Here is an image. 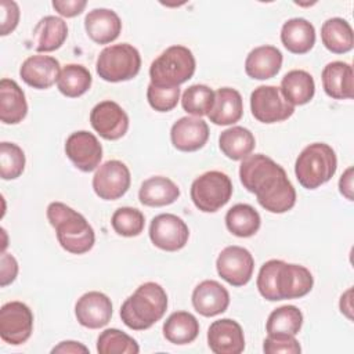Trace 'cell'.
<instances>
[{
	"label": "cell",
	"mask_w": 354,
	"mask_h": 354,
	"mask_svg": "<svg viewBox=\"0 0 354 354\" xmlns=\"http://www.w3.org/2000/svg\"><path fill=\"white\" fill-rule=\"evenodd\" d=\"M239 178L242 185L256 195L260 206L270 213H285L296 203V189L285 169L263 153L242 159Z\"/></svg>",
	"instance_id": "6da1fadb"
},
{
	"label": "cell",
	"mask_w": 354,
	"mask_h": 354,
	"mask_svg": "<svg viewBox=\"0 0 354 354\" xmlns=\"http://www.w3.org/2000/svg\"><path fill=\"white\" fill-rule=\"evenodd\" d=\"M47 218L64 250L72 254H83L94 246L95 234L93 227L83 214L71 206L62 202H51L47 206Z\"/></svg>",
	"instance_id": "7a4b0ae2"
},
{
	"label": "cell",
	"mask_w": 354,
	"mask_h": 354,
	"mask_svg": "<svg viewBox=\"0 0 354 354\" xmlns=\"http://www.w3.org/2000/svg\"><path fill=\"white\" fill-rule=\"evenodd\" d=\"M167 310V295L156 282H145L120 307L123 324L133 330H145L156 324Z\"/></svg>",
	"instance_id": "3957f363"
},
{
	"label": "cell",
	"mask_w": 354,
	"mask_h": 354,
	"mask_svg": "<svg viewBox=\"0 0 354 354\" xmlns=\"http://www.w3.org/2000/svg\"><path fill=\"white\" fill-rule=\"evenodd\" d=\"M337 169V158L333 148L325 142L307 145L295 162V174L306 189H315L328 183Z\"/></svg>",
	"instance_id": "277c9868"
},
{
	"label": "cell",
	"mask_w": 354,
	"mask_h": 354,
	"mask_svg": "<svg viewBox=\"0 0 354 354\" xmlns=\"http://www.w3.org/2000/svg\"><path fill=\"white\" fill-rule=\"evenodd\" d=\"M196 62L185 46H170L149 66L151 84L156 87H178L195 73Z\"/></svg>",
	"instance_id": "5b68a950"
},
{
	"label": "cell",
	"mask_w": 354,
	"mask_h": 354,
	"mask_svg": "<svg viewBox=\"0 0 354 354\" xmlns=\"http://www.w3.org/2000/svg\"><path fill=\"white\" fill-rule=\"evenodd\" d=\"M141 68V55L129 43L105 47L95 62L97 75L111 83L126 82L136 77Z\"/></svg>",
	"instance_id": "8992f818"
},
{
	"label": "cell",
	"mask_w": 354,
	"mask_h": 354,
	"mask_svg": "<svg viewBox=\"0 0 354 354\" xmlns=\"http://www.w3.org/2000/svg\"><path fill=\"white\" fill-rule=\"evenodd\" d=\"M232 191V183L225 173L210 170L194 180L189 194L196 209L203 213H214L228 203Z\"/></svg>",
	"instance_id": "52a82bcc"
},
{
	"label": "cell",
	"mask_w": 354,
	"mask_h": 354,
	"mask_svg": "<svg viewBox=\"0 0 354 354\" xmlns=\"http://www.w3.org/2000/svg\"><path fill=\"white\" fill-rule=\"evenodd\" d=\"M250 111L254 119L271 124L290 118L295 106L283 98L279 87L259 86L250 94Z\"/></svg>",
	"instance_id": "ba28073f"
},
{
	"label": "cell",
	"mask_w": 354,
	"mask_h": 354,
	"mask_svg": "<svg viewBox=\"0 0 354 354\" xmlns=\"http://www.w3.org/2000/svg\"><path fill=\"white\" fill-rule=\"evenodd\" d=\"M33 330V313L22 301H8L0 308V337L11 344L25 343Z\"/></svg>",
	"instance_id": "9c48e42d"
},
{
	"label": "cell",
	"mask_w": 354,
	"mask_h": 354,
	"mask_svg": "<svg viewBox=\"0 0 354 354\" xmlns=\"http://www.w3.org/2000/svg\"><path fill=\"white\" fill-rule=\"evenodd\" d=\"M217 274L232 286L246 285L254 270V259L252 253L242 246L224 248L216 260Z\"/></svg>",
	"instance_id": "30bf717a"
},
{
	"label": "cell",
	"mask_w": 354,
	"mask_h": 354,
	"mask_svg": "<svg viewBox=\"0 0 354 354\" xmlns=\"http://www.w3.org/2000/svg\"><path fill=\"white\" fill-rule=\"evenodd\" d=\"M130 183L129 167L116 159L102 163L93 176V189L104 201L122 198L129 191Z\"/></svg>",
	"instance_id": "8fae6325"
},
{
	"label": "cell",
	"mask_w": 354,
	"mask_h": 354,
	"mask_svg": "<svg viewBox=\"0 0 354 354\" xmlns=\"http://www.w3.org/2000/svg\"><path fill=\"white\" fill-rule=\"evenodd\" d=\"M188 238V225L176 214L162 213L155 216L151 221L149 239L162 250L177 252L187 245Z\"/></svg>",
	"instance_id": "7c38bea8"
},
{
	"label": "cell",
	"mask_w": 354,
	"mask_h": 354,
	"mask_svg": "<svg viewBox=\"0 0 354 354\" xmlns=\"http://www.w3.org/2000/svg\"><path fill=\"white\" fill-rule=\"evenodd\" d=\"M313 285L314 278L308 268L278 260L275 271V292L278 300L300 299L311 292Z\"/></svg>",
	"instance_id": "4fadbf2b"
},
{
	"label": "cell",
	"mask_w": 354,
	"mask_h": 354,
	"mask_svg": "<svg viewBox=\"0 0 354 354\" xmlns=\"http://www.w3.org/2000/svg\"><path fill=\"white\" fill-rule=\"evenodd\" d=\"M91 127L108 141L122 138L129 130V116L115 101L98 102L90 112Z\"/></svg>",
	"instance_id": "5bb4252c"
},
{
	"label": "cell",
	"mask_w": 354,
	"mask_h": 354,
	"mask_svg": "<svg viewBox=\"0 0 354 354\" xmlns=\"http://www.w3.org/2000/svg\"><path fill=\"white\" fill-rule=\"evenodd\" d=\"M65 153L75 167L88 173L100 166L102 159V147L93 133L79 130L66 138Z\"/></svg>",
	"instance_id": "9a60e30c"
},
{
	"label": "cell",
	"mask_w": 354,
	"mask_h": 354,
	"mask_svg": "<svg viewBox=\"0 0 354 354\" xmlns=\"http://www.w3.org/2000/svg\"><path fill=\"white\" fill-rule=\"evenodd\" d=\"M111 299L97 290L82 295L75 304V315L77 322L88 329H98L105 326L112 318Z\"/></svg>",
	"instance_id": "2e32d148"
},
{
	"label": "cell",
	"mask_w": 354,
	"mask_h": 354,
	"mask_svg": "<svg viewBox=\"0 0 354 354\" xmlns=\"http://www.w3.org/2000/svg\"><path fill=\"white\" fill-rule=\"evenodd\" d=\"M207 344L214 354H239L245 350L243 330L231 318L217 319L207 329Z\"/></svg>",
	"instance_id": "e0dca14e"
},
{
	"label": "cell",
	"mask_w": 354,
	"mask_h": 354,
	"mask_svg": "<svg viewBox=\"0 0 354 354\" xmlns=\"http://www.w3.org/2000/svg\"><path fill=\"white\" fill-rule=\"evenodd\" d=\"M170 140L176 149L183 152H195L209 140V126L201 118H180L170 130Z\"/></svg>",
	"instance_id": "ac0fdd59"
},
{
	"label": "cell",
	"mask_w": 354,
	"mask_h": 354,
	"mask_svg": "<svg viewBox=\"0 0 354 354\" xmlns=\"http://www.w3.org/2000/svg\"><path fill=\"white\" fill-rule=\"evenodd\" d=\"M59 72L58 59L50 55H30L19 68L21 79L37 90L50 88L58 80Z\"/></svg>",
	"instance_id": "d6986e66"
},
{
	"label": "cell",
	"mask_w": 354,
	"mask_h": 354,
	"mask_svg": "<svg viewBox=\"0 0 354 354\" xmlns=\"http://www.w3.org/2000/svg\"><path fill=\"white\" fill-rule=\"evenodd\" d=\"M192 306L203 317H214L224 313L230 306L228 290L217 281H202L192 292Z\"/></svg>",
	"instance_id": "ffe728a7"
},
{
	"label": "cell",
	"mask_w": 354,
	"mask_h": 354,
	"mask_svg": "<svg viewBox=\"0 0 354 354\" xmlns=\"http://www.w3.org/2000/svg\"><path fill=\"white\" fill-rule=\"evenodd\" d=\"M84 29L93 41L108 44L119 37L122 21L112 10L94 8L84 17Z\"/></svg>",
	"instance_id": "44dd1931"
},
{
	"label": "cell",
	"mask_w": 354,
	"mask_h": 354,
	"mask_svg": "<svg viewBox=\"0 0 354 354\" xmlns=\"http://www.w3.org/2000/svg\"><path fill=\"white\" fill-rule=\"evenodd\" d=\"M353 66L343 61L329 62L322 69V87L333 100H351L354 97Z\"/></svg>",
	"instance_id": "7402d4cb"
},
{
	"label": "cell",
	"mask_w": 354,
	"mask_h": 354,
	"mask_svg": "<svg viewBox=\"0 0 354 354\" xmlns=\"http://www.w3.org/2000/svg\"><path fill=\"white\" fill-rule=\"evenodd\" d=\"M282 53L274 46H259L245 59V72L256 80H267L278 75L282 68Z\"/></svg>",
	"instance_id": "603a6c76"
},
{
	"label": "cell",
	"mask_w": 354,
	"mask_h": 354,
	"mask_svg": "<svg viewBox=\"0 0 354 354\" xmlns=\"http://www.w3.org/2000/svg\"><path fill=\"white\" fill-rule=\"evenodd\" d=\"M66 37V22L59 17L47 15L36 24L32 35V46L37 53H51L58 50Z\"/></svg>",
	"instance_id": "cb8c5ba5"
},
{
	"label": "cell",
	"mask_w": 354,
	"mask_h": 354,
	"mask_svg": "<svg viewBox=\"0 0 354 354\" xmlns=\"http://www.w3.org/2000/svg\"><path fill=\"white\" fill-rule=\"evenodd\" d=\"M243 115V101L238 90L221 87L214 93V102L207 113L212 123L228 126L236 123Z\"/></svg>",
	"instance_id": "d4e9b609"
},
{
	"label": "cell",
	"mask_w": 354,
	"mask_h": 354,
	"mask_svg": "<svg viewBox=\"0 0 354 354\" xmlns=\"http://www.w3.org/2000/svg\"><path fill=\"white\" fill-rule=\"evenodd\" d=\"M28 102L25 93L12 79L0 82V119L4 124H17L25 119Z\"/></svg>",
	"instance_id": "484cf974"
},
{
	"label": "cell",
	"mask_w": 354,
	"mask_h": 354,
	"mask_svg": "<svg viewBox=\"0 0 354 354\" xmlns=\"http://www.w3.org/2000/svg\"><path fill=\"white\" fill-rule=\"evenodd\" d=\"M283 47L293 54H306L315 44V29L304 18H290L281 29Z\"/></svg>",
	"instance_id": "4316f807"
},
{
	"label": "cell",
	"mask_w": 354,
	"mask_h": 354,
	"mask_svg": "<svg viewBox=\"0 0 354 354\" xmlns=\"http://www.w3.org/2000/svg\"><path fill=\"white\" fill-rule=\"evenodd\" d=\"M178 196L180 188L177 184L163 176H153L147 178L138 191L140 202L149 207L171 205L178 199Z\"/></svg>",
	"instance_id": "83f0119b"
},
{
	"label": "cell",
	"mask_w": 354,
	"mask_h": 354,
	"mask_svg": "<svg viewBox=\"0 0 354 354\" xmlns=\"http://www.w3.org/2000/svg\"><path fill=\"white\" fill-rule=\"evenodd\" d=\"M279 90L290 105H304L313 100L315 94V83L308 72L293 69L282 77Z\"/></svg>",
	"instance_id": "f1b7e54d"
},
{
	"label": "cell",
	"mask_w": 354,
	"mask_h": 354,
	"mask_svg": "<svg viewBox=\"0 0 354 354\" xmlns=\"http://www.w3.org/2000/svg\"><path fill=\"white\" fill-rule=\"evenodd\" d=\"M321 40L330 53L346 54L354 47L353 28L343 18H329L321 26Z\"/></svg>",
	"instance_id": "f546056e"
},
{
	"label": "cell",
	"mask_w": 354,
	"mask_h": 354,
	"mask_svg": "<svg viewBox=\"0 0 354 354\" xmlns=\"http://www.w3.org/2000/svg\"><path fill=\"white\" fill-rule=\"evenodd\" d=\"M221 152L232 160H242L252 153L256 147L253 133L242 126H232L221 131L218 137Z\"/></svg>",
	"instance_id": "4dcf8cb0"
},
{
	"label": "cell",
	"mask_w": 354,
	"mask_h": 354,
	"mask_svg": "<svg viewBox=\"0 0 354 354\" xmlns=\"http://www.w3.org/2000/svg\"><path fill=\"white\" fill-rule=\"evenodd\" d=\"M199 335V322L188 311H176L163 324V336L173 344L192 343Z\"/></svg>",
	"instance_id": "1f68e13d"
},
{
	"label": "cell",
	"mask_w": 354,
	"mask_h": 354,
	"mask_svg": "<svg viewBox=\"0 0 354 354\" xmlns=\"http://www.w3.org/2000/svg\"><path fill=\"white\" fill-rule=\"evenodd\" d=\"M261 224L259 212L248 203L234 205L225 214L227 230L239 238L253 236Z\"/></svg>",
	"instance_id": "d6a6232c"
},
{
	"label": "cell",
	"mask_w": 354,
	"mask_h": 354,
	"mask_svg": "<svg viewBox=\"0 0 354 354\" xmlns=\"http://www.w3.org/2000/svg\"><path fill=\"white\" fill-rule=\"evenodd\" d=\"M91 83V73L86 66L79 64H68L59 72L57 87L65 97L76 98L87 93Z\"/></svg>",
	"instance_id": "836d02e7"
},
{
	"label": "cell",
	"mask_w": 354,
	"mask_h": 354,
	"mask_svg": "<svg viewBox=\"0 0 354 354\" xmlns=\"http://www.w3.org/2000/svg\"><path fill=\"white\" fill-rule=\"evenodd\" d=\"M303 325V314L296 306H281L275 308L267 319L266 330L271 333L297 335Z\"/></svg>",
	"instance_id": "e575fe53"
},
{
	"label": "cell",
	"mask_w": 354,
	"mask_h": 354,
	"mask_svg": "<svg viewBox=\"0 0 354 354\" xmlns=\"http://www.w3.org/2000/svg\"><path fill=\"white\" fill-rule=\"evenodd\" d=\"M97 351L100 354H137L138 343L127 333L109 328L100 333L97 339Z\"/></svg>",
	"instance_id": "d590c367"
},
{
	"label": "cell",
	"mask_w": 354,
	"mask_h": 354,
	"mask_svg": "<svg viewBox=\"0 0 354 354\" xmlns=\"http://www.w3.org/2000/svg\"><path fill=\"white\" fill-rule=\"evenodd\" d=\"M214 102V91L206 84H192L184 90L181 97L183 109L194 116H205Z\"/></svg>",
	"instance_id": "8d00e7d4"
},
{
	"label": "cell",
	"mask_w": 354,
	"mask_h": 354,
	"mask_svg": "<svg viewBox=\"0 0 354 354\" xmlns=\"http://www.w3.org/2000/svg\"><path fill=\"white\" fill-rule=\"evenodd\" d=\"M111 224L118 235L131 238L140 235L144 231L145 217L138 209L124 206L115 210L111 218Z\"/></svg>",
	"instance_id": "74e56055"
},
{
	"label": "cell",
	"mask_w": 354,
	"mask_h": 354,
	"mask_svg": "<svg viewBox=\"0 0 354 354\" xmlns=\"http://www.w3.org/2000/svg\"><path fill=\"white\" fill-rule=\"evenodd\" d=\"M25 153L14 142L3 141L0 144V176L3 180H15L25 170Z\"/></svg>",
	"instance_id": "f35d334b"
},
{
	"label": "cell",
	"mask_w": 354,
	"mask_h": 354,
	"mask_svg": "<svg viewBox=\"0 0 354 354\" xmlns=\"http://www.w3.org/2000/svg\"><path fill=\"white\" fill-rule=\"evenodd\" d=\"M147 100L152 109L158 112H169L174 109L180 100L178 87H156L149 83L147 88Z\"/></svg>",
	"instance_id": "ab89813d"
},
{
	"label": "cell",
	"mask_w": 354,
	"mask_h": 354,
	"mask_svg": "<svg viewBox=\"0 0 354 354\" xmlns=\"http://www.w3.org/2000/svg\"><path fill=\"white\" fill-rule=\"evenodd\" d=\"M263 351L266 354H299L301 347L295 335L271 333L263 342Z\"/></svg>",
	"instance_id": "60d3db41"
},
{
	"label": "cell",
	"mask_w": 354,
	"mask_h": 354,
	"mask_svg": "<svg viewBox=\"0 0 354 354\" xmlns=\"http://www.w3.org/2000/svg\"><path fill=\"white\" fill-rule=\"evenodd\" d=\"M0 10H1L0 35L7 36L17 28L19 22V7L12 0H1Z\"/></svg>",
	"instance_id": "b9f144b4"
},
{
	"label": "cell",
	"mask_w": 354,
	"mask_h": 354,
	"mask_svg": "<svg viewBox=\"0 0 354 354\" xmlns=\"http://www.w3.org/2000/svg\"><path fill=\"white\" fill-rule=\"evenodd\" d=\"M18 275V263L10 253L3 252L0 257V286L4 288L15 281Z\"/></svg>",
	"instance_id": "7bdbcfd3"
},
{
	"label": "cell",
	"mask_w": 354,
	"mask_h": 354,
	"mask_svg": "<svg viewBox=\"0 0 354 354\" xmlns=\"http://www.w3.org/2000/svg\"><path fill=\"white\" fill-rule=\"evenodd\" d=\"M87 1L86 0H54L53 7L54 10L66 18H73L83 12L86 8Z\"/></svg>",
	"instance_id": "ee69618b"
},
{
	"label": "cell",
	"mask_w": 354,
	"mask_h": 354,
	"mask_svg": "<svg viewBox=\"0 0 354 354\" xmlns=\"http://www.w3.org/2000/svg\"><path fill=\"white\" fill-rule=\"evenodd\" d=\"M53 354L55 353H64V354H79V353H88V348L79 343V342H75V340H65V342H61L58 346H55L53 350H51Z\"/></svg>",
	"instance_id": "f6af8a7d"
},
{
	"label": "cell",
	"mask_w": 354,
	"mask_h": 354,
	"mask_svg": "<svg viewBox=\"0 0 354 354\" xmlns=\"http://www.w3.org/2000/svg\"><path fill=\"white\" fill-rule=\"evenodd\" d=\"M339 191L346 199L353 201V167H348L342 174L339 180Z\"/></svg>",
	"instance_id": "bcb514c9"
},
{
	"label": "cell",
	"mask_w": 354,
	"mask_h": 354,
	"mask_svg": "<svg viewBox=\"0 0 354 354\" xmlns=\"http://www.w3.org/2000/svg\"><path fill=\"white\" fill-rule=\"evenodd\" d=\"M351 292L353 289H347L342 297H340V311L342 314H344L348 319H353V315H351V311H353V307H351Z\"/></svg>",
	"instance_id": "7dc6e473"
}]
</instances>
